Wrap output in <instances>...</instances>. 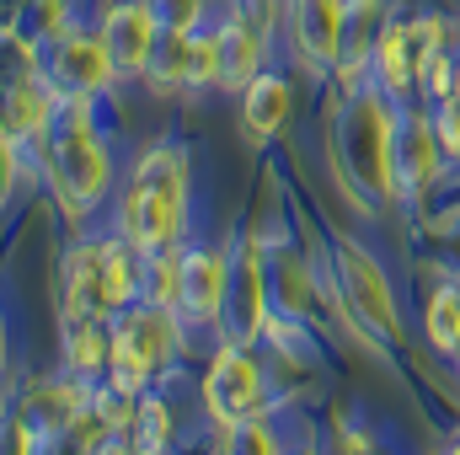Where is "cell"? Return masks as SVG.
<instances>
[{
	"label": "cell",
	"instance_id": "obj_12",
	"mask_svg": "<svg viewBox=\"0 0 460 455\" xmlns=\"http://www.w3.org/2000/svg\"><path fill=\"white\" fill-rule=\"evenodd\" d=\"M226 284H230V246H182V279H177V317L193 333H215L226 317Z\"/></svg>",
	"mask_w": 460,
	"mask_h": 455
},
{
	"label": "cell",
	"instance_id": "obj_3",
	"mask_svg": "<svg viewBox=\"0 0 460 455\" xmlns=\"http://www.w3.org/2000/svg\"><path fill=\"white\" fill-rule=\"evenodd\" d=\"M134 300H145L139 290V252L123 236H81L65 246L59 257V322L75 317H118Z\"/></svg>",
	"mask_w": 460,
	"mask_h": 455
},
{
	"label": "cell",
	"instance_id": "obj_31",
	"mask_svg": "<svg viewBox=\"0 0 460 455\" xmlns=\"http://www.w3.org/2000/svg\"><path fill=\"white\" fill-rule=\"evenodd\" d=\"M445 455H460V445H450V451H445Z\"/></svg>",
	"mask_w": 460,
	"mask_h": 455
},
{
	"label": "cell",
	"instance_id": "obj_25",
	"mask_svg": "<svg viewBox=\"0 0 460 455\" xmlns=\"http://www.w3.org/2000/svg\"><path fill=\"white\" fill-rule=\"evenodd\" d=\"M418 92H423L429 103H445V97H456V92H460V54H456V43H445V49L423 65Z\"/></svg>",
	"mask_w": 460,
	"mask_h": 455
},
{
	"label": "cell",
	"instance_id": "obj_22",
	"mask_svg": "<svg viewBox=\"0 0 460 455\" xmlns=\"http://www.w3.org/2000/svg\"><path fill=\"white\" fill-rule=\"evenodd\" d=\"M423 338L434 353L456 359L460 348V279H445L429 290V306H423Z\"/></svg>",
	"mask_w": 460,
	"mask_h": 455
},
{
	"label": "cell",
	"instance_id": "obj_4",
	"mask_svg": "<svg viewBox=\"0 0 460 455\" xmlns=\"http://www.w3.org/2000/svg\"><path fill=\"white\" fill-rule=\"evenodd\" d=\"M38 172L70 226H86L113 193L118 161L97 129H54L38 145Z\"/></svg>",
	"mask_w": 460,
	"mask_h": 455
},
{
	"label": "cell",
	"instance_id": "obj_10",
	"mask_svg": "<svg viewBox=\"0 0 460 455\" xmlns=\"http://www.w3.org/2000/svg\"><path fill=\"white\" fill-rule=\"evenodd\" d=\"M450 172V156L439 145L434 108H402L396 123V150H391V177H396V204H423Z\"/></svg>",
	"mask_w": 460,
	"mask_h": 455
},
{
	"label": "cell",
	"instance_id": "obj_2",
	"mask_svg": "<svg viewBox=\"0 0 460 455\" xmlns=\"http://www.w3.org/2000/svg\"><path fill=\"white\" fill-rule=\"evenodd\" d=\"M396 123L402 103L385 97L375 81L364 92L343 97L338 123H332V161H338V183L358 210H385L396 204V177H391V150H396Z\"/></svg>",
	"mask_w": 460,
	"mask_h": 455
},
{
	"label": "cell",
	"instance_id": "obj_13",
	"mask_svg": "<svg viewBox=\"0 0 460 455\" xmlns=\"http://www.w3.org/2000/svg\"><path fill=\"white\" fill-rule=\"evenodd\" d=\"M97 32H102V43H108V54H113L123 81H145V70H150V59H155V49L166 38V27H161L150 0H118V5H108Z\"/></svg>",
	"mask_w": 460,
	"mask_h": 455
},
{
	"label": "cell",
	"instance_id": "obj_1",
	"mask_svg": "<svg viewBox=\"0 0 460 455\" xmlns=\"http://www.w3.org/2000/svg\"><path fill=\"white\" fill-rule=\"evenodd\" d=\"M188 193H193V156H188V145H177V139L145 145L134 156L128 188L118 199V236L139 257L182 246V236H188Z\"/></svg>",
	"mask_w": 460,
	"mask_h": 455
},
{
	"label": "cell",
	"instance_id": "obj_18",
	"mask_svg": "<svg viewBox=\"0 0 460 455\" xmlns=\"http://www.w3.org/2000/svg\"><path fill=\"white\" fill-rule=\"evenodd\" d=\"M241 123L252 139H279L295 123V86L279 70H262L246 92H241Z\"/></svg>",
	"mask_w": 460,
	"mask_h": 455
},
{
	"label": "cell",
	"instance_id": "obj_30",
	"mask_svg": "<svg viewBox=\"0 0 460 455\" xmlns=\"http://www.w3.org/2000/svg\"><path fill=\"white\" fill-rule=\"evenodd\" d=\"M284 455H322L316 445H300V451H284Z\"/></svg>",
	"mask_w": 460,
	"mask_h": 455
},
{
	"label": "cell",
	"instance_id": "obj_15",
	"mask_svg": "<svg viewBox=\"0 0 460 455\" xmlns=\"http://www.w3.org/2000/svg\"><path fill=\"white\" fill-rule=\"evenodd\" d=\"M268 32L257 16H246L241 5H230V16L215 27L220 38V92H246L257 76H262V59H268Z\"/></svg>",
	"mask_w": 460,
	"mask_h": 455
},
{
	"label": "cell",
	"instance_id": "obj_11",
	"mask_svg": "<svg viewBox=\"0 0 460 455\" xmlns=\"http://www.w3.org/2000/svg\"><path fill=\"white\" fill-rule=\"evenodd\" d=\"M145 86L155 97H177V92H209L220 86V38L215 32H166L150 70H145Z\"/></svg>",
	"mask_w": 460,
	"mask_h": 455
},
{
	"label": "cell",
	"instance_id": "obj_8",
	"mask_svg": "<svg viewBox=\"0 0 460 455\" xmlns=\"http://www.w3.org/2000/svg\"><path fill=\"white\" fill-rule=\"evenodd\" d=\"M273 317V284H268V246L257 236L230 241V284H226V317L215 327L220 343H262V327Z\"/></svg>",
	"mask_w": 460,
	"mask_h": 455
},
{
	"label": "cell",
	"instance_id": "obj_26",
	"mask_svg": "<svg viewBox=\"0 0 460 455\" xmlns=\"http://www.w3.org/2000/svg\"><path fill=\"white\" fill-rule=\"evenodd\" d=\"M32 150H38V145H27V139L5 134V204H16V188L27 193V188H32V177H43V172H32Z\"/></svg>",
	"mask_w": 460,
	"mask_h": 455
},
{
	"label": "cell",
	"instance_id": "obj_23",
	"mask_svg": "<svg viewBox=\"0 0 460 455\" xmlns=\"http://www.w3.org/2000/svg\"><path fill=\"white\" fill-rule=\"evenodd\" d=\"M172 424H177V418H172V402H166V397H161V391L150 386V391H145V397L134 402L128 445H134L139 455H166V451H172V434H177Z\"/></svg>",
	"mask_w": 460,
	"mask_h": 455
},
{
	"label": "cell",
	"instance_id": "obj_17",
	"mask_svg": "<svg viewBox=\"0 0 460 455\" xmlns=\"http://www.w3.org/2000/svg\"><path fill=\"white\" fill-rule=\"evenodd\" d=\"M54 118H59V92H54L38 70L16 76V81L5 86V134H16V139H27V145H43V139L54 134Z\"/></svg>",
	"mask_w": 460,
	"mask_h": 455
},
{
	"label": "cell",
	"instance_id": "obj_5",
	"mask_svg": "<svg viewBox=\"0 0 460 455\" xmlns=\"http://www.w3.org/2000/svg\"><path fill=\"white\" fill-rule=\"evenodd\" d=\"M182 317L166 311V306H150V300H134L128 311L113 317V370H108V386H118L123 397H145L177 359L182 348Z\"/></svg>",
	"mask_w": 460,
	"mask_h": 455
},
{
	"label": "cell",
	"instance_id": "obj_27",
	"mask_svg": "<svg viewBox=\"0 0 460 455\" xmlns=\"http://www.w3.org/2000/svg\"><path fill=\"white\" fill-rule=\"evenodd\" d=\"M166 32H199L209 16V0H150Z\"/></svg>",
	"mask_w": 460,
	"mask_h": 455
},
{
	"label": "cell",
	"instance_id": "obj_21",
	"mask_svg": "<svg viewBox=\"0 0 460 455\" xmlns=\"http://www.w3.org/2000/svg\"><path fill=\"white\" fill-rule=\"evenodd\" d=\"M375 86L396 103H407L418 92V65H412V49H407V16H391L385 32H380V49H375Z\"/></svg>",
	"mask_w": 460,
	"mask_h": 455
},
{
	"label": "cell",
	"instance_id": "obj_19",
	"mask_svg": "<svg viewBox=\"0 0 460 455\" xmlns=\"http://www.w3.org/2000/svg\"><path fill=\"white\" fill-rule=\"evenodd\" d=\"M59 359H65L70 375H81V380L97 386L113 370V317H75V322H65Z\"/></svg>",
	"mask_w": 460,
	"mask_h": 455
},
{
	"label": "cell",
	"instance_id": "obj_28",
	"mask_svg": "<svg viewBox=\"0 0 460 455\" xmlns=\"http://www.w3.org/2000/svg\"><path fill=\"white\" fill-rule=\"evenodd\" d=\"M434 108V129H439V145L450 156V166H460V92L445 103H429Z\"/></svg>",
	"mask_w": 460,
	"mask_h": 455
},
{
	"label": "cell",
	"instance_id": "obj_16",
	"mask_svg": "<svg viewBox=\"0 0 460 455\" xmlns=\"http://www.w3.org/2000/svg\"><path fill=\"white\" fill-rule=\"evenodd\" d=\"M92 380H81V375H54V380H38L27 397H22V407L16 413H27L38 429H43V440H59V434H75V424H81V413L92 407Z\"/></svg>",
	"mask_w": 460,
	"mask_h": 455
},
{
	"label": "cell",
	"instance_id": "obj_24",
	"mask_svg": "<svg viewBox=\"0 0 460 455\" xmlns=\"http://www.w3.org/2000/svg\"><path fill=\"white\" fill-rule=\"evenodd\" d=\"M215 455H284V451H279L273 424L257 413V418L226 424V429H220V440H215Z\"/></svg>",
	"mask_w": 460,
	"mask_h": 455
},
{
	"label": "cell",
	"instance_id": "obj_6",
	"mask_svg": "<svg viewBox=\"0 0 460 455\" xmlns=\"http://www.w3.org/2000/svg\"><path fill=\"white\" fill-rule=\"evenodd\" d=\"M332 279H338V295H343L348 322L375 343H402V306H396V284L391 273L380 268V257L353 241V236H338L332 246Z\"/></svg>",
	"mask_w": 460,
	"mask_h": 455
},
{
	"label": "cell",
	"instance_id": "obj_9",
	"mask_svg": "<svg viewBox=\"0 0 460 455\" xmlns=\"http://www.w3.org/2000/svg\"><path fill=\"white\" fill-rule=\"evenodd\" d=\"M268 407H273V397H268V370L257 364V353L241 348V343H220L209 370H204V413H209V424L226 429V424L257 418Z\"/></svg>",
	"mask_w": 460,
	"mask_h": 455
},
{
	"label": "cell",
	"instance_id": "obj_7",
	"mask_svg": "<svg viewBox=\"0 0 460 455\" xmlns=\"http://www.w3.org/2000/svg\"><path fill=\"white\" fill-rule=\"evenodd\" d=\"M32 70L59 92V97H81V103H102L118 81V65L102 43V32H86V27H65L59 38H49L32 59Z\"/></svg>",
	"mask_w": 460,
	"mask_h": 455
},
{
	"label": "cell",
	"instance_id": "obj_20",
	"mask_svg": "<svg viewBox=\"0 0 460 455\" xmlns=\"http://www.w3.org/2000/svg\"><path fill=\"white\" fill-rule=\"evenodd\" d=\"M268 284H273V311L284 317H311V295H316V268L295 252V246H268Z\"/></svg>",
	"mask_w": 460,
	"mask_h": 455
},
{
	"label": "cell",
	"instance_id": "obj_14",
	"mask_svg": "<svg viewBox=\"0 0 460 455\" xmlns=\"http://www.w3.org/2000/svg\"><path fill=\"white\" fill-rule=\"evenodd\" d=\"M348 0H289V49L311 76H332L343 59Z\"/></svg>",
	"mask_w": 460,
	"mask_h": 455
},
{
	"label": "cell",
	"instance_id": "obj_29",
	"mask_svg": "<svg viewBox=\"0 0 460 455\" xmlns=\"http://www.w3.org/2000/svg\"><path fill=\"white\" fill-rule=\"evenodd\" d=\"M38 451H43V429L27 413H11V424H5V455H38Z\"/></svg>",
	"mask_w": 460,
	"mask_h": 455
},
{
	"label": "cell",
	"instance_id": "obj_32",
	"mask_svg": "<svg viewBox=\"0 0 460 455\" xmlns=\"http://www.w3.org/2000/svg\"><path fill=\"white\" fill-rule=\"evenodd\" d=\"M369 455H375V451H369Z\"/></svg>",
	"mask_w": 460,
	"mask_h": 455
}]
</instances>
